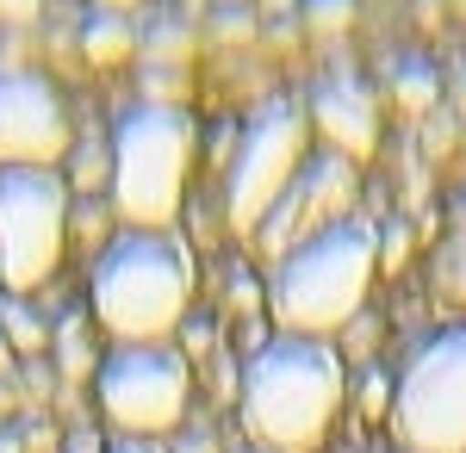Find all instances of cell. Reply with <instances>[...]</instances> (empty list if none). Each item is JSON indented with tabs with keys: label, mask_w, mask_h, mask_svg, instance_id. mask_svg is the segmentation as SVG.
I'll return each instance as SVG.
<instances>
[{
	"label": "cell",
	"mask_w": 466,
	"mask_h": 453,
	"mask_svg": "<svg viewBox=\"0 0 466 453\" xmlns=\"http://www.w3.org/2000/svg\"><path fill=\"white\" fill-rule=\"evenodd\" d=\"M448 6H454V19H466V0H448Z\"/></svg>",
	"instance_id": "f546056e"
},
{
	"label": "cell",
	"mask_w": 466,
	"mask_h": 453,
	"mask_svg": "<svg viewBox=\"0 0 466 453\" xmlns=\"http://www.w3.org/2000/svg\"><path fill=\"white\" fill-rule=\"evenodd\" d=\"M69 243V180L56 168H0V286L25 298L56 274Z\"/></svg>",
	"instance_id": "8992f818"
},
{
	"label": "cell",
	"mask_w": 466,
	"mask_h": 453,
	"mask_svg": "<svg viewBox=\"0 0 466 453\" xmlns=\"http://www.w3.org/2000/svg\"><path fill=\"white\" fill-rule=\"evenodd\" d=\"M355 25V0H305V32L311 37H342Z\"/></svg>",
	"instance_id": "2e32d148"
},
{
	"label": "cell",
	"mask_w": 466,
	"mask_h": 453,
	"mask_svg": "<svg viewBox=\"0 0 466 453\" xmlns=\"http://www.w3.org/2000/svg\"><path fill=\"white\" fill-rule=\"evenodd\" d=\"M305 106L299 100H261L237 137V162H230V186H224V217L255 237L261 217L274 211V199L292 186V175L305 168Z\"/></svg>",
	"instance_id": "52a82bcc"
},
{
	"label": "cell",
	"mask_w": 466,
	"mask_h": 453,
	"mask_svg": "<svg viewBox=\"0 0 466 453\" xmlns=\"http://www.w3.org/2000/svg\"><path fill=\"white\" fill-rule=\"evenodd\" d=\"M373 274H380V224L349 217L268 267V317L280 323V336L323 342L360 317Z\"/></svg>",
	"instance_id": "3957f363"
},
{
	"label": "cell",
	"mask_w": 466,
	"mask_h": 453,
	"mask_svg": "<svg viewBox=\"0 0 466 453\" xmlns=\"http://www.w3.org/2000/svg\"><path fill=\"white\" fill-rule=\"evenodd\" d=\"M386 404H392V379H386V373H367V379H360V410H367V417H386Z\"/></svg>",
	"instance_id": "7402d4cb"
},
{
	"label": "cell",
	"mask_w": 466,
	"mask_h": 453,
	"mask_svg": "<svg viewBox=\"0 0 466 453\" xmlns=\"http://www.w3.org/2000/svg\"><path fill=\"white\" fill-rule=\"evenodd\" d=\"M454 237H466V186H461V199H454Z\"/></svg>",
	"instance_id": "83f0119b"
},
{
	"label": "cell",
	"mask_w": 466,
	"mask_h": 453,
	"mask_svg": "<svg viewBox=\"0 0 466 453\" xmlns=\"http://www.w3.org/2000/svg\"><path fill=\"white\" fill-rule=\"evenodd\" d=\"M355 193H360V168L349 162V156H336V149L305 156V168L292 175V186L274 199V211H268L261 230H255V248L268 255V267L287 261L292 248H305L311 237L336 230V224H349Z\"/></svg>",
	"instance_id": "9c48e42d"
},
{
	"label": "cell",
	"mask_w": 466,
	"mask_h": 453,
	"mask_svg": "<svg viewBox=\"0 0 466 453\" xmlns=\"http://www.w3.org/2000/svg\"><path fill=\"white\" fill-rule=\"evenodd\" d=\"M69 453H100V448H94V435H75V448Z\"/></svg>",
	"instance_id": "f1b7e54d"
},
{
	"label": "cell",
	"mask_w": 466,
	"mask_h": 453,
	"mask_svg": "<svg viewBox=\"0 0 466 453\" xmlns=\"http://www.w3.org/2000/svg\"><path fill=\"white\" fill-rule=\"evenodd\" d=\"M94 6H100V13H118V19H125V13H131L137 0H94Z\"/></svg>",
	"instance_id": "4316f807"
},
{
	"label": "cell",
	"mask_w": 466,
	"mask_h": 453,
	"mask_svg": "<svg viewBox=\"0 0 466 453\" xmlns=\"http://www.w3.org/2000/svg\"><path fill=\"white\" fill-rule=\"evenodd\" d=\"M94 323L118 348H144L175 336L193 311V255L168 230H118L87 274Z\"/></svg>",
	"instance_id": "7a4b0ae2"
},
{
	"label": "cell",
	"mask_w": 466,
	"mask_h": 453,
	"mask_svg": "<svg viewBox=\"0 0 466 453\" xmlns=\"http://www.w3.org/2000/svg\"><path fill=\"white\" fill-rule=\"evenodd\" d=\"M435 94H441V81H435L430 63H417V56L392 63V100L404 112H435Z\"/></svg>",
	"instance_id": "4fadbf2b"
},
{
	"label": "cell",
	"mask_w": 466,
	"mask_h": 453,
	"mask_svg": "<svg viewBox=\"0 0 466 453\" xmlns=\"http://www.w3.org/2000/svg\"><path fill=\"white\" fill-rule=\"evenodd\" d=\"M0 323H6L13 348H44V323L25 311V298H6V305H0Z\"/></svg>",
	"instance_id": "e0dca14e"
},
{
	"label": "cell",
	"mask_w": 466,
	"mask_h": 453,
	"mask_svg": "<svg viewBox=\"0 0 466 453\" xmlns=\"http://www.w3.org/2000/svg\"><path fill=\"white\" fill-rule=\"evenodd\" d=\"M237 410L255 448L311 453L342 410V354L311 336H274L249 354Z\"/></svg>",
	"instance_id": "6da1fadb"
},
{
	"label": "cell",
	"mask_w": 466,
	"mask_h": 453,
	"mask_svg": "<svg viewBox=\"0 0 466 453\" xmlns=\"http://www.w3.org/2000/svg\"><path fill=\"white\" fill-rule=\"evenodd\" d=\"M212 37H224V44H230V37H237V44H243V37H255V13H243V6H224V13L212 19Z\"/></svg>",
	"instance_id": "44dd1931"
},
{
	"label": "cell",
	"mask_w": 466,
	"mask_h": 453,
	"mask_svg": "<svg viewBox=\"0 0 466 453\" xmlns=\"http://www.w3.org/2000/svg\"><path fill=\"white\" fill-rule=\"evenodd\" d=\"M305 118H311V131H318L336 156H349L355 168H360V156H373V143H380V106H373V94L360 87L355 75H329V81H318Z\"/></svg>",
	"instance_id": "8fae6325"
},
{
	"label": "cell",
	"mask_w": 466,
	"mask_h": 453,
	"mask_svg": "<svg viewBox=\"0 0 466 453\" xmlns=\"http://www.w3.org/2000/svg\"><path fill=\"white\" fill-rule=\"evenodd\" d=\"M149 81V106H175L180 87H187V69H144Z\"/></svg>",
	"instance_id": "d6986e66"
},
{
	"label": "cell",
	"mask_w": 466,
	"mask_h": 453,
	"mask_svg": "<svg viewBox=\"0 0 466 453\" xmlns=\"http://www.w3.org/2000/svg\"><path fill=\"white\" fill-rule=\"evenodd\" d=\"M144 56H149V69H187V56H193V44H187V32L180 25H156V32L144 37Z\"/></svg>",
	"instance_id": "9a60e30c"
},
{
	"label": "cell",
	"mask_w": 466,
	"mask_h": 453,
	"mask_svg": "<svg viewBox=\"0 0 466 453\" xmlns=\"http://www.w3.org/2000/svg\"><path fill=\"white\" fill-rule=\"evenodd\" d=\"M193 175V118L180 106H125L112 125V211L125 230H168Z\"/></svg>",
	"instance_id": "277c9868"
},
{
	"label": "cell",
	"mask_w": 466,
	"mask_h": 453,
	"mask_svg": "<svg viewBox=\"0 0 466 453\" xmlns=\"http://www.w3.org/2000/svg\"><path fill=\"white\" fill-rule=\"evenodd\" d=\"M106 453H168V448H162V441H144V435H118Z\"/></svg>",
	"instance_id": "484cf974"
},
{
	"label": "cell",
	"mask_w": 466,
	"mask_h": 453,
	"mask_svg": "<svg viewBox=\"0 0 466 453\" xmlns=\"http://www.w3.org/2000/svg\"><path fill=\"white\" fill-rule=\"evenodd\" d=\"M237 453H268V448H237Z\"/></svg>",
	"instance_id": "4dcf8cb0"
},
{
	"label": "cell",
	"mask_w": 466,
	"mask_h": 453,
	"mask_svg": "<svg viewBox=\"0 0 466 453\" xmlns=\"http://www.w3.org/2000/svg\"><path fill=\"white\" fill-rule=\"evenodd\" d=\"M168 453H218V441L206 435V428H187V435H180V441H175Z\"/></svg>",
	"instance_id": "d4e9b609"
},
{
	"label": "cell",
	"mask_w": 466,
	"mask_h": 453,
	"mask_svg": "<svg viewBox=\"0 0 466 453\" xmlns=\"http://www.w3.org/2000/svg\"><path fill=\"white\" fill-rule=\"evenodd\" d=\"M448 137H454V118H448V112L423 125V149H430V156H441V149H448Z\"/></svg>",
	"instance_id": "cb8c5ba5"
},
{
	"label": "cell",
	"mask_w": 466,
	"mask_h": 453,
	"mask_svg": "<svg viewBox=\"0 0 466 453\" xmlns=\"http://www.w3.org/2000/svg\"><path fill=\"white\" fill-rule=\"evenodd\" d=\"M56 342H63V373H69V379H81V373H87V342H81V323H63V336H56Z\"/></svg>",
	"instance_id": "ffe728a7"
},
{
	"label": "cell",
	"mask_w": 466,
	"mask_h": 453,
	"mask_svg": "<svg viewBox=\"0 0 466 453\" xmlns=\"http://www.w3.org/2000/svg\"><path fill=\"white\" fill-rule=\"evenodd\" d=\"M137 44H144V37L131 32V19H118V13H94V19L81 25V56H87L94 69H118L125 56H137Z\"/></svg>",
	"instance_id": "7c38bea8"
},
{
	"label": "cell",
	"mask_w": 466,
	"mask_h": 453,
	"mask_svg": "<svg viewBox=\"0 0 466 453\" xmlns=\"http://www.w3.org/2000/svg\"><path fill=\"white\" fill-rule=\"evenodd\" d=\"M187 398H193V367L187 354L168 342H144V348H112L100 367V410L118 435H168L187 422Z\"/></svg>",
	"instance_id": "ba28073f"
},
{
	"label": "cell",
	"mask_w": 466,
	"mask_h": 453,
	"mask_svg": "<svg viewBox=\"0 0 466 453\" xmlns=\"http://www.w3.org/2000/svg\"><path fill=\"white\" fill-rule=\"evenodd\" d=\"M392 428L404 453H466V323L410 348L392 379Z\"/></svg>",
	"instance_id": "5b68a950"
},
{
	"label": "cell",
	"mask_w": 466,
	"mask_h": 453,
	"mask_svg": "<svg viewBox=\"0 0 466 453\" xmlns=\"http://www.w3.org/2000/svg\"><path fill=\"white\" fill-rule=\"evenodd\" d=\"M435 286H441L448 305H461V311H466V237L441 243V255H435Z\"/></svg>",
	"instance_id": "5bb4252c"
},
{
	"label": "cell",
	"mask_w": 466,
	"mask_h": 453,
	"mask_svg": "<svg viewBox=\"0 0 466 453\" xmlns=\"http://www.w3.org/2000/svg\"><path fill=\"white\" fill-rule=\"evenodd\" d=\"M410 261V224L404 217H392V224H380V267L386 274H398Z\"/></svg>",
	"instance_id": "ac0fdd59"
},
{
	"label": "cell",
	"mask_w": 466,
	"mask_h": 453,
	"mask_svg": "<svg viewBox=\"0 0 466 453\" xmlns=\"http://www.w3.org/2000/svg\"><path fill=\"white\" fill-rule=\"evenodd\" d=\"M69 143L63 94L37 69H0V168H56Z\"/></svg>",
	"instance_id": "30bf717a"
},
{
	"label": "cell",
	"mask_w": 466,
	"mask_h": 453,
	"mask_svg": "<svg viewBox=\"0 0 466 453\" xmlns=\"http://www.w3.org/2000/svg\"><path fill=\"white\" fill-rule=\"evenodd\" d=\"M44 13V0H0V25H32Z\"/></svg>",
	"instance_id": "603a6c76"
}]
</instances>
